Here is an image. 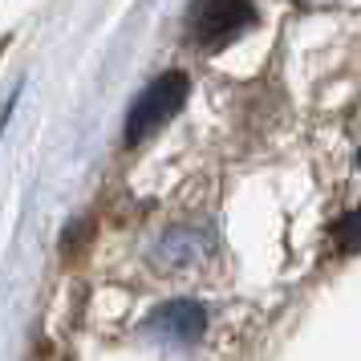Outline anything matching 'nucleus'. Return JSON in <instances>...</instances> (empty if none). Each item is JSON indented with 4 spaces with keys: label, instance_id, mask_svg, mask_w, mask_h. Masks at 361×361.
Instances as JSON below:
<instances>
[{
    "label": "nucleus",
    "instance_id": "f257e3e1",
    "mask_svg": "<svg viewBox=\"0 0 361 361\" xmlns=\"http://www.w3.org/2000/svg\"><path fill=\"white\" fill-rule=\"evenodd\" d=\"M256 25V4L252 0H195L187 13V37L203 53L224 49L228 41Z\"/></svg>",
    "mask_w": 361,
    "mask_h": 361
},
{
    "label": "nucleus",
    "instance_id": "f03ea898",
    "mask_svg": "<svg viewBox=\"0 0 361 361\" xmlns=\"http://www.w3.org/2000/svg\"><path fill=\"white\" fill-rule=\"evenodd\" d=\"M187 90H191V82H187L183 73H163V78H154V82L134 98L130 114H126V130H122L126 134V147L142 142V138H150L159 126H166V122L183 110Z\"/></svg>",
    "mask_w": 361,
    "mask_h": 361
},
{
    "label": "nucleus",
    "instance_id": "7ed1b4c3",
    "mask_svg": "<svg viewBox=\"0 0 361 361\" xmlns=\"http://www.w3.org/2000/svg\"><path fill=\"white\" fill-rule=\"evenodd\" d=\"M147 329L159 333V337H171V341H195L207 329V312L199 305H191V300H175V305H163L154 312L147 321Z\"/></svg>",
    "mask_w": 361,
    "mask_h": 361
},
{
    "label": "nucleus",
    "instance_id": "20e7f679",
    "mask_svg": "<svg viewBox=\"0 0 361 361\" xmlns=\"http://www.w3.org/2000/svg\"><path fill=\"white\" fill-rule=\"evenodd\" d=\"M333 240L349 252V247H361V212L345 215L341 224H333Z\"/></svg>",
    "mask_w": 361,
    "mask_h": 361
}]
</instances>
